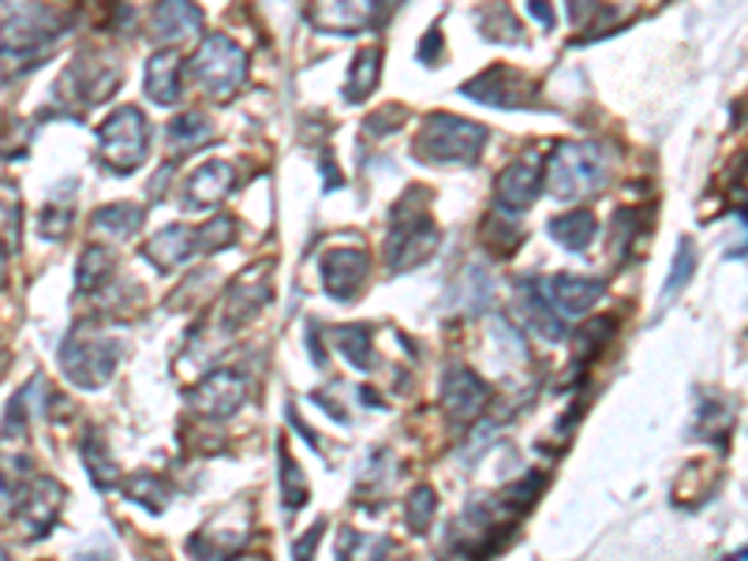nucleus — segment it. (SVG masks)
<instances>
[{
  "instance_id": "f257e3e1",
  "label": "nucleus",
  "mask_w": 748,
  "mask_h": 561,
  "mask_svg": "<svg viewBox=\"0 0 748 561\" xmlns=\"http://www.w3.org/2000/svg\"><path fill=\"white\" fill-rule=\"evenodd\" d=\"M68 15H61L56 8H23V12L8 15L0 26V68L8 75H19L34 68L42 56H50L56 37L68 31Z\"/></svg>"
},
{
  "instance_id": "f03ea898",
  "label": "nucleus",
  "mask_w": 748,
  "mask_h": 561,
  "mask_svg": "<svg viewBox=\"0 0 748 561\" xmlns=\"http://www.w3.org/2000/svg\"><path fill=\"white\" fill-rule=\"evenodd\" d=\"M483 142H487V128L449 112H434L423 120V131L415 139V154L427 158L431 165H464V161H476Z\"/></svg>"
},
{
  "instance_id": "7ed1b4c3",
  "label": "nucleus",
  "mask_w": 748,
  "mask_h": 561,
  "mask_svg": "<svg viewBox=\"0 0 748 561\" xmlns=\"http://www.w3.org/2000/svg\"><path fill=\"white\" fill-rule=\"evenodd\" d=\"M606 180V154L592 142H562L546 165V187L554 198L592 195Z\"/></svg>"
},
{
  "instance_id": "20e7f679",
  "label": "nucleus",
  "mask_w": 748,
  "mask_h": 561,
  "mask_svg": "<svg viewBox=\"0 0 748 561\" xmlns=\"http://www.w3.org/2000/svg\"><path fill=\"white\" fill-rule=\"evenodd\" d=\"M192 79L217 101L232 98L248 79V53L229 37H206L192 56Z\"/></svg>"
},
{
  "instance_id": "39448f33",
  "label": "nucleus",
  "mask_w": 748,
  "mask_h": 561,
  "mask_svg": "<svg viewBox=\"0 0 748 561\" xmlns=\"http://www.w3.org/2000/svg\"><path fill=\"white\" fill-rule=\"evenodd\" d=\"M98 139H101V150H106L109 165L117 169V173H131V169H139L147 161L150 123L135 106H124L101 123Z\"/></svg>"
},
{
  "instance_id": "423d86ee",
  "label": "nucleus",
  "mask_w": 748,
  "mask_h": 561,
  "mask_svg": "<svg viewBox=\"0 0 748 561\" xmlns=\"http://www.w3.org/2000/svg\"><path fill=\"white\" fill-rule=\"evenodd\" d=\"M117 359H120V345H117V341H109V337L75 334L68 345L61 348L64 375H68L79 389L106 386L112 378V370H117Z\"/></svg>"
},
{
  "instance_id": "0eeeda50",
  "label": "nucleus",
  "mask_w": 748,
  "mask_h": 561,
  "mask_svg": "<svg viewBox=\"0 0 748 561\" xmlns=\"http://www.w3.org/2000/svg\"><path fill=\"white\" fill-rule=\"evenodd\" d=\"M438 225L431 217H409V222H397L390 236V270H415L420 262H427L438 247Z\"/></svg>"
},
{
  "instance_id": "6e6552de",
  "label": "nucleus",
  "mask_w": 748,
  "mask_h": 561,
  "mask_svg": "<svg viewBox=\"0 0 748 561\" xmlns=\"http://www.w3.org/2000/svg\"><path fill=\"white\" fill-rule=\"evenodd\" d=\"M460 90L468 94V98L483 101V106H501V109L528 106V98L535 94V87L517 68H487L471 83H464Z\"/></svg>"
},
{
  "instance_id": "1a4fd4ad",
  "label": "nucleus",
  "mask_w": 748,
  "mask_h": 561,
  "mask_svg": "<svg viewBox=\"0 0 748 561\" xmlns=\"http://www.w3.org/2000/svg\"><path fill=\"white\" fill-rule=\"evenodd\" d=\"M243 397H248V378L232 375V370H210V375L195 386L192 408L203 416H214V420H225V416L240 412Z\"/></svg>"
},
{
  "instance_id": "9d476101",
  "label": "nucleus",
  "mask_w": 748,
  "mask_h": 561,
  "mask_svg": "<svg viewBox=\"0 0 748 561\" xmlns=\"http://www.w3.org/2000/svg\"><path fill=\"white\" fill-rule=\"evenodd\" d=\"M539 289H543V296L554 308L557 319H576V315L592 311L595 303L603 300L606 281H599V278H570V273H562V278L539 281Z\"/></svg>"
},
{
  "instance_id": "9b49d317",
  "label": "nucleus",
  "mask_w": 748,
  "mask_h": 561,
  "mask_svg": "<svg viewBox=\"0 0 748 561\" xmlns=\"http://www.w3.org/2000/svg\"><path fill=\"white\" fill-rule=\"evenodd\" d=\"M442 404L453 423H471L487 408V382L468 367H453L442 382Z\"/></svg>"
},
{
  "instance_id": "f8f14e48",
  "label": "nucleus",
  "mask_w": 748,
  "mask_h": 561,
  "mask_svg": "<svg viewBox=\"0 0 748 561\" xmlns=\"http://www.w3.org/2000/svg\"><path fill=\"white\" fill-rule=\"evenodd\" d=\"M495 192H498L495 198L501 211H528L539 198V192H543V165H539L532 154L513 161V165L498 176Z\"/></svg>"
},
{
  "instance_id": "ddd939ff",
  "label": "nucleus",
  "mask_w": 748,
  "mask_h": 561,
  "mask_svg": "<svg viewBox=\"0 0 748 561\" xmlns=\"http://www.w3.org/2000/svg\"><path fill=\"white\" fill-rule=\"evenodd\" d=\"M367 278V255L359 247H337L322 259V281L334 300H353Z\"/></svg>"
},
{
  "instance_id": "4468645a",
  "label": "nucleus",
  "mask_w": 748,
  "mask_h": 561,
  "mask_svg": "<svg viewBox=\"0 0 748 561\" xmlns=\"http://www.w3.org/2000/svg\"><path fill=\"white\" fill-rule=\"evenodd\" d=\"M378 0H311V23L318 31H340L356 34L371 26Z\"/></svg>"
},
{
  "instance_id": "2eb2a0df",
  "label": "nucleus",
  "mask_w": 748,
  "mask_h": 561,
  "mask_svg": "<svg viewBox=\"0 0 748 561\" xmlns=\"http://www.w3.org/2000/svg\"><path fill=\"white\" fill-rule=\"evenodd\" d=\"M198 31H203V12H198L192 0H161L158 12L150 15V34H154L158 42L180 45L187 42V37H195Z\"/></svg>"
},
{
  "instance_id": "dca6fc26",
  "label": "nucleus",
  "mask_w": 748,
  "mask_h": 561,
  "mask_svg": "<svg viewBox=\"0 0 748 561\" xmlns=\"http://www.w3.org/2000/svg\"><path fill=\"white\" fill-rule=\"evenodd\" d=\"M517 303H520V319H524V326H532L543 341H562L565 337V319L554 315V308L546 303L539 281H520L517 284Z\"/></svg>"
},
{
  "instance_id": "f3484780",
  "label": "nucleus",
  "mask_w": 748,
  "mask_h": 561,
  "mask_svg": "<svg viewBox=\"0 0 748 561\" xmlns=\"http://www.w3.org/2000/svg\"><path fill=\"white\" fill-rule=\"evenodd\" d=\"M64 501V490L56 487L53 479H42L34 490H26V498L19 501V520H23V531L26 536H45V531L53 528L56 520V509H61Z\"/></svg>"
},
{
  "instance_id": "a211bd4d",
  "label": "nucleus",
  "mask_w": 748,
  "mask_h": 561,
  "mask_svg": "<svg viewBox=\"0 0 748 561\" xmlns=\"http://www.w3.org/2000/svg\"><path fill=\"white\" fill-rule=\"evenodd\" d=\"M232 165L229 161H206L203 169H195V176L187 180V206H214L232 192Z\"/></svg>"
},
{
  "instance_id": "6ab92c4d",
  "label": "nucleus",
  "mask_w": 748,
  "mask_h": 561,
  "mask_svg": "<svg viewBox=\"0 0 748 561\" xmlns=\"http://www.w3.org/2000/svg\"><path fill=\"white\" fill-rule=\"evenodd\" d=\"M150 262L161 266V270H176L180 262H187L192 255H198L195 247V228L192 225H173L165 233H158L154 240L147 244Z\"/></svg>"
},
{
  "instance_id": "aec40b11",
  "label": "nucleus",
  "mask_w": 748,
  "mask_h": 561,
  "mask_svg": "<svg viewBox=\"0 0 748 561\" xmlns=\"http://www.w3.org/2000/svg\"><path fill=\"white\" fill-rule=\"evenodd\" d=\"M490 300H495V281H490V273L483 270V266H468V270L460 273V281L453 284L449 308L453 311H487Z\"/></svg>"
},
{
  "instance_id": "412c9836",
  "label": "nucleus",
  "mask_w": 748,
  "mask_h": 561,
  "mask_svg": "<svg viewBox=\"0 0 748 561\" xmlns=\"http://www.w3.org/2000/svg\"><path fill=\"white\" fill-rule=\"evenodd\" d=\"M180 64L173 53H158L147 64V94L158 106H176L180 101Z\"/></svg>"
},
{
  "instance_id": "4be33fe9",
  "label": "nucleus",
  "mask_w": 748,
  "mask_h": 561,
  "mask_svg": "<svg viewBox=\"0 0 748 561\" xmlns=\"http://www.w3.org/2000/svg\"><path fill=\"white\" fill-rule=\"evenodd\" d=\"M546 233H551V240L562 244L565 251H584V247L595 240L599 225H595V217L588 211H573V214H565V217H554Z\"/></svg>"
},
{
  "instance_id": "5701e85b",
  "label": "nucleus",
  "mask_w": 748,
  "mask_h": 561,
  "mask_svg": "<svg viewBox=\"0 0 748 561\" xmlns=\"http://www.w3.org/2000/svg\"><path fill=\"white\" fill-rule=\"evenodd\" d=\"M334 337H337V352L348 364L356 370H371V348H375L371 326H340Z\"/></svg>"
},
{
  "instance_id": "b1692460",
  "label": "nucleus",
  "mask_w": 748,
  "mask_h": 561,
  "mask_svg": "<svg viewBox=\"0 0 748 561\" xmlns=\"http://www.w3.org/2000/svg\"><path fill=\"white\" fill-rule=\"evenodd\" d=\"M378 64H382L378 50H364L356 56L353 72H348V83H345V98L348 101H364L367 94L378 87Z\"/></svg>"
},
{
  "instance_id": "393cba45",
  "label": "nucleus",
  "mask_w": 748,
  "mask_h": 561,
  "mask_svg": "<svg viewBox=\"0 0 748 561\" xmlns=\"http://www.w3.org/2000/svg\"><path fill=\"white\" fill-rule=\"evenodd\" d=\"M386 539L382 536H364V531L345 528L340 531V550L337 561H386Z\"/></svg>"
},
{
  "instance_id": "a878e982",
  "label": "nucleus",
  "mask_w": 748,
  "mask_h": 561,
  "mask_svg": "<svg viewBox=\"0 0 748 561\" xmlns=\"http://www.w3.org/2000/svg\"><path fill=\"white\" fill-rule=\"evenodd\" d=\"M139 225H143V206H135V203H117V206H106V211L94 214V228H98V233H109V236H131Z\"/></svg>"
},
{
  "instance_id": "bb28decb",
  "label": "nucleus",
  "mask_w": 748,
  "mask_h": 561,
  "mask_svg": "<svg viewBox=\"0 0 748 561\" xmlns=\"http://www.w3.org/2000/svg\"><path fill=\"white\" fill-rule=\"evenodd\" d=\"M210 136H214V128L203 112H184L180 120L169 123V142H173L176 150L203 147V142H210Z\"/></svg>"
},
{
  "instance_id": "cd10ccee",
  "label": "nucleus",
  "mask_w": 748,
  "mask_h": 561,
  "mask_svg": "<svg viewBox=\"0 0 748 561\" xmlns=\"http://www.w3.org/2000/svg\"><path fill=\"white\" fill-rule=\"evenodd\" d=\"M112 273V255L106 251V247H87L79 259V292H94L98 284H106V278Z\"/></svg>"
},
{
  "instance_id": "c85d7f7f",
  "label": "nucleus",
  "mask_w": 748,
  "mask_h": 561,
  "mask_svg": "<svg viewBox=\"0 0 748 561\" xmlns=\"http://www.w3.org/2000/svg\"><path fill=\"white\" fill-rule=\"evenodd\" d=\"M281 501H285V509H300L307 501V479H303L300 464L292 461L285 445H281Z\"/></svg>"
},
{
  "instance_id": "c756f323",
  "label": "nucleus",
  "mask_w": 748,
  "mask_h": 561,
  "mask_svg": "<svg viewBox=\"0 0 748 561\" xmlns=\"http://www.w3.org/2000/svg\"><path fill=\"white\" fill-rule=\"evenodd\" d=\"M83 464H87L94 487L106 490V487H112V483H117V464L109 461V453H101V442L94 439V434H87V439H83Z\"/></svg>"
},
{
  "instance_id": "7c9ffc66",
  "label": "nucleus",
  "mask_w": 748,
  "mask_h": 561,
  "mask_svg": "<svg viewBox=\"0 0 748 561\" xmlns=\"http://www.w3.org/2000/svg\"><path fill=\"white\" fill-rule=\"evenodd\" d=\"M479 31L487 37H495V42H501V45L520 42V23L513 19L509 8H487V12L479 15Z\"/></svg>"
},
{
  "instance_id": "2f4dec72",
  "label": "nucleus",
  "mask_w": 748,
  "mask_h": 561,
  "mask_svg": "<svg viewBox=\"0 0 748 561\" xmlns=\"http://www.w3.org/2000/svg\"><path fill=\"white\" fill-rule=\"evenodd\" d=\"M128 498L139 501V506H147L150 513H161L169 506V487L158 479V475H135V479L128 483Z\"/></svg>"
},
{
  "instance_id": "473e14b6",
  "label": "nucleus",
  "mask_w": 748,
  "mask_h": 561,
  "mask_svg": "<svg viewBox=\"0 0 748 561\" xmlns=\"http://www.w3.org/2000/svg\"><path fill=\"white\" fill-rule=\"evenodd\" d=\"M483 240L495 247L498 255H513L517 244L524 240V228L517 222H509V217H490L487 228H483Z\"/></svg>"
},
{
  "instance_id": "72a5a7b5",
  "label": "nucleus",
  "mask_w": 748,
  "mask_h": 561,
  "mask_svg": "<svg viewBox=\"0 0 748 561\" xmlns=\"http://www.w3.org/2000/svg\"><path fill=\"white\" fill-rule=\"evenodd\" d=\"M236 240V222L232 217H214V222H206L203 228H195V247L198 255L203 251H221L225 244Z\"/></svg>"
},
{
  "instance_id": "f704fd0d",
  "label": "nucleus",
  "mask_w": 748,
  "mask_h": 561,
  "mask_svg": "<svg viewBox=\"0 0 748 561\" xmlns=\"http://www.w3.org/2000/svg\"><path fill=\"white\" fill-rule=\"evenodd\" d=\"M434 509H438V498H434L431 487H415L409 498H404V513H409L412 531H427L434 520Z\"/></svg>"
},
{
  "instance_id": "c9c22d12",
  "label": "nucleus",
  "mask_w": 748,
  "mask_h": 561,
  "mask_svg": "<svg viewBox=\"0 0 748 561\" xmlns=\"http://www.w3.org/2000/svg\"><path fill=\"white\" fill-rule=\"evenodd\" d=\"M693 273H696V251H693V244H689V240H681L677 262H674V270H670L666 289H662V303H666V300H674L677 292L689 284V278H693Z\"/></svg>"
},
{
  "instance_id": "e433bc0d",
  "label": "nucleus",
  "mask_w": 748,
  "mask_h": 561,
  "mask_svg": "<svg viewBox=\"0 0 748 561\" xmlns=\"http://www.w3.org/2000/svg\"><path fill=\"white\" fill-rule=\"evenodd\" d=\"M15 509H19V487L0 472V525H8V520L15 517Z\"/></svg>"
},
{
  "instance_id": "4c0bfd02",
  "label": "nucleus",
  "mask_w": 748,
  "mask_h": 561,
  "mask_svg": "<svg viewBox=\"0 0 748 561\" xmlns=\"http://www.w3.org/2000/svg\"><path fill=\"white\" fill-rule=\"evenodd\" d=\"M37 233H42L45 240H61V236L68 233V211H42V225H37Z\"/></svg>"
},
{
  "instance_id": "58836bf2",
  "label": "nucleus",
  "mask_w": 748,
  "mask_h": 561,
  "mask_svg": "<svg viewBox=\"0 0 748 561\" xmlns=\"http://www.w3.org/2000/svg\"><path fill=\"white\" fill-rule=\"evenodd\" d=\"M442 56V34L438 31H431L427 37H423V50H420V61L423 64H434Z\"/></svg>"
},
{
  "instance_id": "ea45409f",
  "label": "nucleus",
  "mask_w": 748,
  "mask_h": 561,
  "mask_svg": "<svg viewBox=\"0 0 748 561\" xmlns=\"http://www.w3.org/2000/svg\"><path fill=\"white\" fill-rule=\"evenodd\" d=\"M565 4H570L573 23H588V19L595 15L592 8H599V0H565Z\"/></svg>"
},
{
  "instance_id": "a19ab883",
  "label": "nucleus",
  "mask_w": 748,
  "mask_h": 561,
  "mask_svg": "<svg viewBox=\"0 0 748 561\" xmlns=\"http://www.w3.org/2000/svg\"><path fill=\"white\" fill-rule=\"evenodd\" d=\"M318 536H322V525H315V528L307 531V536L300 539V543H296V561H307L311 558V547L318 543Z\"/></svg>"
},
{
  "instance_id": "79ce46f5",
  "label": "nucleus",
  "mask_w": 748,
  "mask_h": 561,
  "mask_svg": "<svg viewBox=\"0 0 748 561\" xmlns=\"http://www.w3.org/2000/svg\"><path fill=\"white\" fill-rule=\"evenodd\" d=\"M528 4H532V12H535V19L543 26H551L554 23V15H551V4H546V0H528Z\"/></svg>"
},
{
  "instance_id": "37998d69",
  "label": "nucleus",
  "mask_w": 748,
  "mask_h": 561,
  "mask_svg": "<svg viewBox=\"0 0 748 561\" xmlns=\"http://www.w3.org/2000/svg\"><path fill=\"white\" fill-rule=\"evenodd\" d=\"M0 281H4V251H0Z\"/></svg>"
},
{
  "instance_id": "c03bdc74",
  "label": "nucleus",
  "mask_w": 748,
  "mask_h": 561,
  "mask_svg": "<svg viewBox=\"0 0 748 561\" xmlns=\"http://www.w3.org/2000/svg\"><path fill=\"white\" fill-rule=\"evenodd\" d=\"M0 561H8V554H4V550H0Z\"/></svg>"
}]
</instances>
